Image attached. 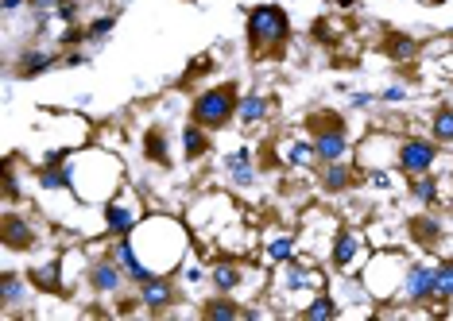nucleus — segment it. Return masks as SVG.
I'll list each match as a JSON object with an SVG mask.
<instances>
[{
    "mask_svg": "<svg viewBox=\"0 0 453 321\" xmlns=\"http://www.w3.org/2000/svg\"><path fill=\"white\" fill-rule=\"evenodd\" d=\"M233 109H236L233 89L221 86V89H210V93H202V97L194 101V120H197L202 128H221L229 117H233Z\"/></svg>",
    "mask_w": 453,
    "mask_h": 321,
    "instance_id": "f257e3e1",
    "label": "nucleus"
},
{
    "mask_svg": "<svg viewBox=\"0 0 453 321\" xmlns=\"http://www.w3.org/2000/svg\"><path fill=\"white\" fill-rule=\"evenodd\" d=\"M248 35H252V47H256V51H263V47H271V43H279V39L287 35V16H283V8H271V4L256 8V12L248 16Z\"/></svg>",
    "mask_w": 453,
    "mask_h": 321,
    "instance_id": "f03ea898",
    "label": "nucleus"
},
{
    "mask_svg": "<svg viewBox=\"0 0 453 321\" xmlns=\"http://www.w3.org/2000/svg\"><path fill=\"white\" fill-rule=\"evenodd\" d=\"M399 167L415 178L426 175V170L434 167V144H426V139H407V144L399 147Z\"/></svg>",
    "mask_w": 453,
    "mask_h": 321,
    "instance_id": "7ed1b4c3",
    "label": "nucleus"
},
{
    "mask_svg": "<svg viewBox=\"0 0 453 321\" xmlns=\"http://www.w3.org/2000/svg\"><path fill=\"white\" fill-rule=\"evenodd\" d=\"M407 294L411 298H430V294H438V271L415 263V267L407 271Z\"/></svg>",
    "mask_w": 453,
    "mask_h": 321,
    "instance_id": "20e7f679",
    "label": "nucleus"
},
{
    "mask_svg": "<svg viewBox=\"0 0 453 321\" xmlns=\"http://www.w3.org/2000/svg\"><path fill=\"white\" fill-rule=\"evenodd\" d=\"M105 217H109V228H113V233H132V228H136V209H132V205H125V202H109Z\"/></svg>",
    "mask_w": 453,
    "mask_h": 321,
    "instance_id": "39448f33",
    "label": "nucleus"
},
{
    "mask_svg": "<svg viewBox=\"0 0 453 321\" xmlns=\"http://www.w3.org/2000/svg\"><path fill=\"white\" fill-rule=\"evenodd\" d=\"M318 155H322L326 163H337L345 155V136H341V128H329V132H322V136H318Z\"/></svg>",
    "mask_w": 453,
    "mask_h": 321,
    "instance_id": "423d86ee",
    "label": "nucleus"
},
{
    "mask_svg": "<svg viewBox=\"0 0 453 321\" xmlns=\"http://www.w3.org/2000/svg\"><path fill=\"white\" fill-rule=\"evenodd\" d=\"M139 298H144V306L163 310V306L171 302V286L163 283V279H147V283H144V291H139Z\"/></svg>",
    "mask_w": 453,
    "mask_h": 321,
    "instance_id": "0eeeda50",
    "label": "nucleus"
},
{
    "mask_svg": "<svg viewBox=\"0 0 453 321\" xmlns=\"http://www.w3.org/2000/svg\"><path fill=\"white\" fill-rule=\"evenodd\" d=\"M120 263H97L93 271H89V283L97 286V291H117L120 286Z\"/></svg>",
    "mask_w": 453,
    "mask_h": 321,
    "instance_id": "6e6552de",
    "label": "nucleus"
},
{
    "mask_svg": "<svg viewBox=\"0 0 453 321\" xmlns=\"http://www.w3.org/2000/svg\"><path fill=\"white\" fill-rule=\"evenodd\" d=\"M229 175H233V182L236 186H248L252 182V155L248 151H236V155H229Z\"/></svg>",
    "mask_w": 453,
    "mask_h": 321,
    "instance_id": "1a4fd4ad",
    "label": "nucleus"
},
{
    "mask_svg": "<svg viewBox=\"0 0 453 321\" xmlns=\"http://www.w3.org/2000/svg\"><path fill=\"white\" fill-rule=\"evenodd\" d=\"M352 256H357V233L333 236V263H337V267H349Z\"/></svg>",
    "mask_w": 453,
    "mask_h": 321,
    "instance_id": "9d476101",
    "label": "nucleus"
},
{
    "mask_svg": "<svg viewBox=\"0 0 453 321\" xmlns=\"http://www.w3.org/2000/svg\"><path fill=\"white\" fill-rule=\"evenodd\" d=\"M47 66H55V54H35V51H31V54H23V59H20V74H23V78H35V74H43Z\"/></svg>",
    "mask_w": 453,
    "mask_h": 321,
    "instance_id": "9b49d317",
    "label": "nucleus"
},
{
    "mask_svg": "<svg viewBox=\"0 0 453 321\" xmlns=\"http://www.w3.org/2000/svg\"><path fill=\"white\" fill-rule=\"evenodd\" d=\"M4 244L8 248H28L31 244V233H28V225H23V221H8V228H4Z\"/></svg>",
    "mask_w": 453,
    "mask_h": 321,
    "instance_id": "f8f14e48",
    "label": "nucleus"
},
{
    "mask_svg": "<svg viewBox=\"0 0 453 321\" xmlns=\"http://www.w3.org/2000/svg\"><path fill=\"white\" fill-rule=\"evenodd\" d=\"M236 283H241V271H236L233 263H217V267H213V286H217V291H233Z\"/></svg>",
    "mask_w": 453,
    "mask_h": 321,
    "instance_id": "ddd939ff",
    "label": "nucleus"
},
{
    "mask_svg": "<svg viewBox=\"0 0 453 321\" xmlns=\"http://www.w3.org/2000/svg\"><path fill=\"white\" fill-rule=\"evenodd\" d=\"M430 132H434V139H438V144H453V109H438Z\"/></svg>",
    "mask_w": 453,
    "mask_h": 321,
    "instance_id": "4468645a",
    "label": "nucleus"
},
{
    "mask_svg": "<svg viewBox=\"0 0 453 321\" xmlns=\"http://www.w3.org/2000/svg\"><path fill=\"white\" fill-rule=\"evenodd\" d=\"M205 144H210V139H205L202 124H197V128H186V132H183V151L190 155V159H197V155L205 151Z\"/></svg>",
    "mask_w": 453,
    "mask_h": 321,
    "instance_id": "2eb2a0df",
    "label": "nucleus"
},
{
    "mask_svg": "<svg viewBox=\"0 0 453 321\" xmlns=\"http://www.w3.org/2000/svg\"><path fill=\"white\" fill-rule=\"evenodd\" d=\"M236 112H241L244 124H252V120H260L263 112H268V101H263V97H244V101L236 105Z\"/></svg>",
    "mask_w": 453,
    "mask_h": 321,
    "instance_id": "dca6fc26",
    "label": "nucleus"
},
{
    "mask_svg": "<svg viewBox=\"0 0 453 321\" xmlns=\"http://www.w3.org/2000/svg\"><path fill=\"white\" fill-rule=\"evenodd\" d=\"M314 155H318V147H310L306 139H294V144L287 147V159H291L294 167H306V163L314 159Z\"/></svg>",
    "mask_w": 453,
    "mask_h": 321,
    "instance_id": "f3484780",
    "label": "nucleus"
},
{
    "mask_svg": "<svg viewBox=\"0 0 453 321\" xmlns=\"http://www.w3.org/2000/svg\"><path fill=\"white\" fill-rule=\"evenodd\" d=\"M326 186H329V190H345V186H349V170L341 167V159L326 167Z\"/></svg>",
    "mask_w": 453,
    "mask_h": 321,
    "instance_id": "a211bd4d",
    "label": "nucleus"
},
{
    "mask_svg": "<svg viewBox=\"0 0 453 321\" xmlns=\"http://www.w3.org/2000/svg\"><path fill=\"white\" fill-rule=\"evenodd\" d=\"M291 252H294V244L287 240V236H279V240L268 244V259L271 263H287V259H291Z\"/></svg>",
    "mask_w": 453,
    "mask_h": 321,
    "instance_id": "6ab92c4d",
    "label": "nucleus"
},
{
    "mask_svg": "<svg viewBox=\"0 0 453 321\" xmlns=\"http://www.w3.org/2000/svg\"><path fill=\"white\" fill-rule=\"evenodd\" d=\"M438 294L442 298H453V263L449 259L438 267Z\"/></svg>",
    "mask_w": 453,
    "mask_h": 321,
    "instance_id": "aec40b11",
    "label": "nucleus"
},
{
    "mask_svg": "<svg viewBox=\"0 0 453 321\" xmlns=\"http://www.w3.org/2000/svg\"><path fill=\"white\" fill-rule=\"evenodd\" d=\"M205 314H210V317H221V321H229V317H241V310H236L233 302H210V306H205Z\"/></svg>",
    "mask_w": 453,
    "mask_h": 321,
    "instance_id": "412c9836",
    "label": "nucleus"
},
{
    "mask_svg": "<svg viewBox=\"0 0 453 321\" xmlns=\"http://www.w3.org/2000/svg\"><path fill=\"white\" fill-rule=\"evenodd\" d=\"M415 236H418L423 244H426V240L434 244V240H438V225H434V221H426V217H418V221H415Z\"/></svg>",
    "mask_w": 453,
    "mask_h": 321,
    "instance_id": "4be33fe9",
    "label": "nucleus"
},
{
    "mask_svg": "<svg viewBox=\"0 0 453 321\" xmlns=\"http://www.w3.org/2000/svg\"><path fill=\"white\" fill-rule=\"evenodd\" d=\"M337 314V306L329 298H318L314 306H306V317H314V321H322V317H333Z\"/></svg>",
    "mask_w": 453,
    "mask_h": 321,
    "instance_id": "5701e85b",
    "label": "nucleus"
},
{
    "mask_svg": "<svg viewBox=\"0 0 453 321\" xmlns=\"http://www.w3.org/2000/svg\"><path fill=\"white\" fill-rule=\"evenodd\" d=\"M415 197H418V202H434V197H438V186H434V178H423V175H418Z\"/></svg>",
    "mask_w": 453,
    "mask_h": 321,
    "instance_id": "b1692460",
    "label": "nucleus"
},
{
    "mask_svg": "<svg viewBox=\"0 0 453 321\" xmlns=\"http://www.w3.org/2000/svg\"><path fill=\"white\" fill-rule=\"evenodd\" d=\"M147 155H155L159 163H167V144H163L159 132H151V136H147Z\"/></svg>",
    "mask_w": 453,
    "mask_h": 321,
    "instance_id": "393cba45",
    "label": "nucleus"
},
{
    "mask_svg": "<svg viewBox=\"0 0 453 321\" xmlns=\"http://www.w3.org/2000/svg\"><path fill=\"white\" fill-rule=\"evenodd\" d=\"M391 54H395V59H411V54H415V43H411V39H395Z\"/></svg>",
    "mask_w": 453,
    "mask_h": 321,
    "instance_id": "a878e982",
    "label": "nucleus"
},
{
    "mask_svg": "<svg viewBox=\"0 0 453 321\" xmlns=\"http://www.w3.org/2000/svg\"><path fill=\"white\" fill-rule=\"evenodd\" d=\"M4 302H8V306H12V302H20V283H16L12 275L4 279Z\"/></svg>",
    "mask_w": 453,
    "mask_h": 321,
    "instance_id": "bb28decb",
    "label": "nucleus"
},
{
    "mask_svg": "<svg viewBox=\"0 0 453 321\" xmlns=\"http://www.w3.org/2000/svg\"><path fill=\"white\" fill-rule=\"evenodd\" d=\"M105 31H113V20H97L93 28H89V35H105Z\"/></svg>",
    "mask_w": 453,
    "mask_h": 321,
    "instance_id": "cd10ccee",
    "label": "nucleus"
},
{
    "mask_svg": "<svg viewBox=\"0 0 453 321\" xmlns=\"http://www.w3.org/2000/svg\"><path fill=\"white\" fill-rule=\"evenodd\" d=\"M20 4H23V0H4V12H16Z\"/></svg>",
    "mask_w": 453,
    "mask_h": 321,
    "instance_id": "c85d7f7f",
    "label": "nucleus"
},
{
    "mask_svg": "<svg viewBox=\"0 0 453 321\" xmlns=\"http://www.w3.org/2000/svg\"><path fill=\"white\" fill-rule=\"evenodd\" d=\"M430 4H442V0H430Z\"/></svg>",
    "mask_w": 453,
    "mask_h": 321,
    "instance_id": "c756f323",
    "label": "nucleus"
}]
</instances>
